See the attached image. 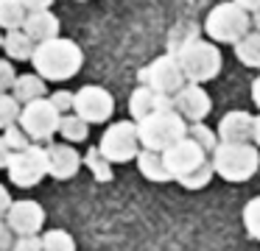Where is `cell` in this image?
Listing matches in <instances>:
<instances>
[{"mask_svg": "<svg viewBox=\"0 0 260 251\" xmlns=\"http://www.w3.org/2000/svg\"><path fill=\"white\" fill-rule=\"evenodd\" d=\"M162 154L174 182H179L185 190H202L215 176L213 159H207V151L190 137H182L179 142H174Z\"/></svg>", "mask_w": 260, "mask_h": 251, "instance_id": "obj_1", "label": "cell"}, {"mask_svg": "<svg viewBox=\"0 0 260 251\" xmlns=\"http://www.w3.org/2000/svg\"><path fill=\"white\" fill-rule=\"evenodd\" d=\"M31 64H34V70L45 81H68V78H73L81 70L84 53H81V48L73 39L56 37V39H48V42L37 45Z\"/></svg>", "mask_w": 260, "mask_h": 251, "instance_id": "obj_2", "label": "cell"}, {"mask_svg": "<svg viewBox=\"0 0 260 251\" xmlns=\"http://www.w3.org/2000/svg\"><path fill=\"white\" fill-rule=\"evenodd\" d=\"M210 159L224 182H249L260 167V151L252 142H218Z\"/></svg>", "mask_w": 260, "mask_h": 251, "instance_id": "obj_3", "label": "cell"}, {"mask_svg": "<svg viewBox=\"0 0 260 251\" xmlns=\"http://www.w3.org/2000/svg\"><path fill=\"white\" fill-rule=\"evenodd\" d=\"M187 120L179 112H151L148 117L137 120L140 145L148 151H168L174 142L187 137Z\"/></svg>", "mask_w": 260, "mask_h": 251, "instance_id": "obj_4", "label": "cell"}, {"mask_svg": "<svg viewBox=\"0 0 260 251\" xmlns=\"http://www.w3.org/2000/svg\"><path fill=\"white\" fill-rule=\"evenodd\" d=\"M176 61H179L182 73L190 84H204L213 81L221 73V50L215 42L207 39H190L176 50Z\"/></svg>", "mask_w": 260, "mask_h": 251, "instance_id": "obj_5", "label": "cell"}, {"mask_svg": "<svg viewBox=\"0 0 260 251\" xmlns=\"http://www.w3.org/2000/svg\"><path fill=\"white\" fill-rule=\"evenodd\" d=\"M249 25H252L249 11L232 0V3H218L210 11L207 22H204V31H207V37L213 39V42L235 45L249 33Z\"/></svg>", "mask_w": 260, "mask_h": 251, "instance_id": "obj_6", "label": "cell"}, {"mask_svg": "<svg viewBox=\"0 0 260 251\" xmlns=\"http://www.w3.org/2000/svg\"><path fill=\"white\" fill-rule=\"evenodd\" d=\"M101 154L107 156L112 165H123V162L137 159L140 154V134H137V120H118L104 131L101 142H98Z\"/></svg>", "mask_w": 260, "mask_h": 251, "instance_id": "obj_7", "label": "cell"}, {"mask_svg": "<svg viewBox=\"0 0 260 251\" xmlns=\"http://www.w3.org/2000/svg\"><path fill=\"white\" fill-rule=\"evenodd\" d=\"M6 173L9 182H14L17 187H37L48 176V148L42 142H31L25 151H17L9 162Z\"/></svg>", "mask_w": 260, "mask_h": 251, "instance_id": "obj_8", "label": "cell"}, {"mask_svg": "<svg viewBox=\"0 0 260 251\" xmlns=\"http://www.w3.org/2000/svg\"><path fill=\"white\" fill-rule=\"evenodd\" d=\"M20 126L28 131V137L34 142H51L53 134H59V126H62V112L51 103V98L31 100V103L23 106Z\"/></svg>", "mask_w": 260, "mask_h": 251, "instance_id": "obj_9", "label": "cell"}, {"mask_svg": "<svg viewBox=\"0 0 260 251\" xmlns=\"http://www.w3.org/2000/svg\"><path fill=\"white\" fill-rule=\"evenodd\" d=\"M137 78H140V84H148L151 89H157L162 95H176L187 84L185 73H182L179 61H176V53L157 56L151 64L137 70Z\"/></svg>", "mask_w": 260, "mask_h": 251, "instance_id": "obj_10", "label": "cell"}, {"mask_svg": "<svg viewBox=\"0 0 260 251\" xmlns=\"http://www.w3.org/2000/svg\"><path fill=\"white\" fill-rule=\"evenodd\" d=\"M73 112L79 117H84L87 123H107L115 112V98L104 87L87 84V87H81L79 92H76Z\"/></svg>", "mask_w": 260, "mask_h": 251, "instance_id": "obj_11", "label": "cell"}, {"mask_svg": "<svg viewBox=\"0 0 260 251\" xmlns=\"http://www.w3.org/2000/svg\"><path fill=\"white\" fill-rule=\"evenodd\" d=\"M174 109L179 112L187 123H204V117L213 109V100H210V95L202 89V84L187 81L185 87L174 95Z\"/></svg>", "mask_w": 260, "mask_h": 251, "instance_id": "obj_12", "label": "cell"}, {"mask_svg": "<svg viewBox=\"0 0 260 251\" xmlns=\"http://www.w3.org/2000/svg\"><path fill=\"white\" fill-rule=\"evenodd\" d=\"M6 223L17 237L23 234H40V229L45 226V209L37 201H14L6 212Z\"/></svg>", "mask_w": 260, "mask_h": 251, "instance_id": "obj_13", "label": "cell"}, {"mask_svg": "<svg viewBox=\"0 0 260 251\" xmlns=\"http://www.w3.org/2000/svg\"><path fill=\"white\" fill-rule=\"evenodd\" d=\"M48 176L59 178V182H68L79 173L84 156L73 148L70 142H48Z\"/></svg>", "mask_w": 260, "mask_h": 251, "instance_id": "obj_14", "label": "cell"}, {"mask_svg": "<svg viewBox=\"0 0 260 251\" xmlns=\"http://www.w3.org/2000/svg\"><path fill=\"white\" fill-rule=\"evenodd\" d=\"M151 112H176L174 95H162L157 89H151L148 84H140L129 98V115H132V120H143Z\"/></svg>", "mask_w": 260, "mask_h": 251, "instance_id": "obj_15", "label": "cell"}, {"mask_svg": "<svg viewBox=\"0 0 260 251\" xmlns=\"http://www.w3.org/2000/svg\"><path fill=\"white\" fill-rule=\"evenodd\" d=\"M218 139L221 142H252L254 139V117L249 112H226L218 123Z\"/></svg>", "mask_w": 260, "mask_h": 251, "instance_id": "obj_16", "label": "cell"}, {"mask_svg": "<svg viewBox=\"0 0 260 251\" xmlns=\"http://www.w3.org/2000/svg\"><path fill=\"white\" fill-rule=\"evenodd\" d=\"M23 31L28 33L37 45L48 42V39H56L59 37V17L53 14L51 9L28 11V17H25V22H23Z\"/></svg>", "mask_w": 260, "mask_h": 251, "instance_id": "obj_17", "label": "cell"}, {"mask_svg": "<svg viewBox=\"0 0 260 251\" xmlns=\"http://www.w3.org/2000/svg\"><path fill=\"white\" fill-rule=\"evenodd\" d=\"M137 167H140V176H146L148 182H157V184H165V182H174L168 170V162H165V154L162 151H148V148H140L137 154Z\"/></svg>", "mask_w": 260, "mask_h": 251, "instance_id": "obj_18", "label": "cell"}, {"mask_svg": "<svg viewBox=\"0 0 260 251\" xmlns=\"http://www.w3.org/2000/svg\"><path fill=\"white\" fill-rule=\"evenodd\" d=\"M3 50H6V56L12 61H31L34 59V50H37V42L23 28H17V31L3 33Z\"/></svg>", "mask_w": 260, "mask_h": 251, "instance_id": "obj_19", "label": "cell"}, {"mask_svg": "<svg viewBox=\"0 0 260 251\" xmlns=\"http://www.w3.org/2000/svg\"><path fill=\"white\" fill-rule=\"evenodd\" d=\"M48 87H45V78L40 73H23V76L14 78V87H12V95L20 100V103H31V100H40L45 98Z\"/></svg>", "mask_w": 260, "mask_h": 251, "instance_id": "obj_20", "label": "cell"}, {"mask_svg": "<svg viewBox=\"0 0 260 251\" xmlns=\"http://www.w3.org/2000/svg\"><path fill=\"white\" fill-rule=\"evenodd\" d=\"M28 9L23 6V0H0V28L3 31H17L23 28Z\"/></svg>", "mask_w": 260, "mask_h": 251, "instance_id": "obj_21", "label": "cell"}, {"mask_svg": "<svg viewBox=\"0 0 260 251\" xmlns=\"http://www.w3.org/2000/svg\"><path fill=\"white\" fill-rule=\"evenodd\" d=\"M235 56L252 70H260V31H249L241 42H235Z\"/></svg>", "mask_w": 260, "mask_h": 251, "instance_id": "obj_22", "label": "cell"}, {"mask_svg": "<svg viewBox=\"0 0 260 251\" xmlns=\"http://www.w3.org/2000/svg\"><path fill=\"white\" fill-rule=\"evenodd\" d=\"M59 134H62V139H64V142H70V145L84 142L87 134H90V123H87L84 117H79L76 112H73V115H62Z\"/></svg>", "mask_w": 260, "mask_h": 251, "instance_id": "obj_23", "label": "cell"}, {"mask_svg": "<svg viewBox=\"0 0 260 251\" xmlns=\"http://www.w3.org/2000/svg\"><path fill=\"white\" fill-rule=\"evenodd\" d=\"M84 165L95 176V182H112V162L101 154V148H90L84 154Z\"/></svg>", "mask_w": 260, "mask_h": 251, "instance_id": "obj_24", "label": "cell"}, {"mask_svg": "<svg viewBox=\"0 0 260 251\" xmlns=\"http://www.w3.org/2000/svg\"><path fill=\"white\" fill-rule=\"evenodd\" d=\"M20 115H23V103L14 95L12 92L0 95V131H6L9 126H17Z\"/></svg>", "mask_w": 260, "mask_h": 251, "instance_id": "obj_25", "label": "cell"}, {"mask_svg": "<svg viewBox=\"0 0 260 251\" xmlns=\"http://www.w3.org/2000/svg\"><path fill=\"white\" fill-rule=\"evenodd\" d=\"M42 245L45 251H76V240L64 229H48L42 232Z\"/></svg>", "mask_w": 260, "mask_h": 251, "instance_id": "obj_26", "label": "cell"}, {"mask_svg": "<svg viewBox=\"0 0 260 251\" xmlns=\"http://www.w3.org/2000/svg\"><path fill=\"white\" fill-rule=\"evenodd\" d=\"M243 226H246V234L252 240H260V195H254L243 206Z\"/></svg>", "mask_w": 260, "mask_h": 251, "instance_id": "obj_27", "label": "cell"}, {"mask_svg": "<svg viewBox=\"0 0 260 251\" xmlns=\"http://www.w3.org/2000/svg\"><path fill=\"white\" fill-rule=\"evenodd\" d=\"M187 137L196 139V142L202 145V148L207 151V154H213V151L218 148V142H221V139L215 137V134L210 131V128L204 126V123H190V128H187Z\"/></svg>", "mask_w": 260, "mask_h": 251, "instance_id": "obj_28", "label": "cell"}, {"mask_svg": "<svg viewBox=\"0 0 260 251\" xmlns=\"http://www.w3.org/2000/svg\"><path fill=\"white\" fill-rule=\"evenodd\" d=\"M0 137L6 139V142H9V148H12L14 154H17V151H25L31 142H34V139L28 137V131H25V128L20 126V123H17V126H9L6 131L0 134Z\"/></svg>", "mask_w": 260, "mask_h": 251, "instance_id": "obj_29", "label": "cell"}, {"mask_svg": "<svg viewBox=\"0 0 260 251\" xmlns=\"http://www.w3.org/2000/svg\"><path fill=\"white\" fill-rule=\"evenodd\" d=\"M14 78H17V73H14L12 61H9V59H0V95H3V92H12Z\"/></svg>", "mask_w": 260, "mask_h": 251, "instance_id": "obj_30", "label": "cell"}, {"mask_svg": "<svg viewBox=\"0 0 260 251\" xmlns=\"http://www.w3.org/2000/svg\"><path fill=\"white\" fill-rule=\"evenodd\" d=\"M12 251H45L40 234H23V237H14V248Z\"/></svg>", "mask_w": 260, "mask_h": 251, "instance_id": "obj_31", "label": "cell"}, {"mask_svg": "<svg viewBox=\"0 0 260 251\" xmlns=\"http://www.w3.org/2000/svg\"><path fill=\"white\" fill-rule=\"evenodd\" d=\"M73 100H76V92H68V89H59V92H51V103L56 106L62 115L73 112Z\"/></svg>", "mask_w": 260, "mask_h": 251, "instance_id": "obj_32", "label": "cell"}, {"mask_svg": "<svg viewBox=\"0 0 260 251\" xmlns=\"http://www.w3.org/2000/svg\"><path fill=\"white\" fill-rule=\"evenodd\" d=\"M14 237H17V234L9 229L6 218H0V251H12L14 248Z\"/></svg>", "mask_w": 260, "mask_h": 251, "instance_id": "obj_33", "label": "cell"}, {"mask_svg": "<svg viewBox=\"0 0 260 251\" xmlns=\"http://www.w3.org/2000/svg\"><path fill=\"white\" fill-rule=\"evenodd\" d=\"M14 201H12V193H9V187L6 184H0V218H6V212H9V206H12Z\"/></svg>", "mask_w": 260, "mask_h": 251, "instance_id": "obj_34", "label": "cell"}, {"mask_svg": "<svg viewBox=\"0 0 260 251\" xmlns=\"http://www.w3.org/2000/svg\"><path fill=\"white\" fill-rule=\"evenodd\" d=\"M12 156H14V151L9 148V142H6V139L0 137V170H6V167H9Z\"/></svg>", "mask_w": 260, "mask_h": 251, "instance_id": "obj_35", "label": "cell"}, {"mask_svg": "<svg viewBox=\"0 0 260 251\" xmlns=\"http://www.w3.org/2000/svg\"><path fill=\"white\" fill-rule=\"evenodd\" d=\"M51 3L53 0H23V6L28 11H45V9H51Z\"/></svg>", "mask_w": 260, "mask_h": 251, "instance_id": "obj_36", "label": "cell"}, {"mask_svg": "<svg viewBox=\"0 0 260 251\" xmlns=\"http://www.w3.org/2000/svg\"><path fill=\"white\" fill-rule=\"evenodd\" d=\"M238 6H243L246 11H260V0H235Z\"/></svg>", "mask_w": 260, "mask_h": 251, "instance_id": "obj_37", "label": "cell"}, {"mask_svg": "<svg viewBox=\"0 0 260 251\" xmlns=\"http://www.w3.org/2000/svg\"><path fill=\"white\" fill-rule=\"evenodd\" d=\"M252 98H254V103H257V109H260V76L254 78V84H252Z\"/></svg>", "mask_w": 260, "mask_h": 251, "instance_id": "obj_38", "label": "cell"}, {"mask_svg": "<svg viewBox=\"0 0 260 251\" xmlns=\"http://www.w3.org/2000/svg\"><path fill=\"white\" fill-rule=\"evenodd\" d=\"M254 145L260 148V115L254 117Z\"/></svg>", "mask_w": 260, "mask_h": 251, "instance_id": "obj_39", "label": "cell"}, {"mask_svg": "<svg viewBox=\"0 0 260 251\" xmlns=\"http://www.w3.org/2000/svg\"><path fill=\"white\" fill-rule=\"evenodd\" d=\"M252 25H257V31H260V11H254V17H252Z\"/></svg>", "mask_w": 260, "mask_h": 251, "instance_id": "obj_40", "label": "cell"}, {"mask_svg": "<svg viewBox=\"0 0 260 251\" xmlns=\"http://www.w3.org/2000/svg\"><path fill=\"white\" fill-rule=\"evenodd\" d=\"M0 48H3V28H0Z\"/></svg>", "mask_w": 260, "mask_h": 251, "instance_id": "obj_41", "label": "cell"}, {"mask_svg": "<svg viewBox=\"0 0 260 251\" xmlns=\"http://www.w3.org/2000/svg\"><path fill=\"white\" fill-rule=\"evenodd\" d=\"M81 3H84V0H81Z\"/></svg>", "mask_w": 260, "mask_h": 251, "instance_id": "obj_42", "label": "cell"}]
</instances>
